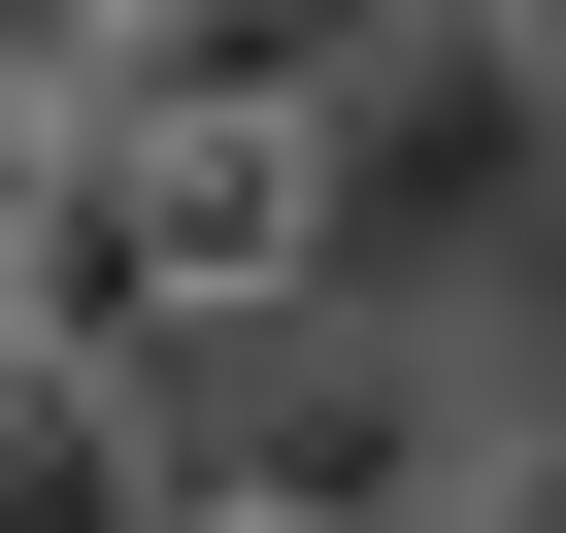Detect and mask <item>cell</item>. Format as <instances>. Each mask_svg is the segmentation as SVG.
<instances>
[{
    "label": "cell",
    "instance_id": "1",
    "mask_svg": "<svg viewBox=\"0 0 566 533\" xmlns=\"http://www.w3.org/2000/svg\"><path fill=\"white\" fill-rule=\"evenodd\" d=\"M67 134H334L400 67V0H67Z\"/></svg>",
    "mask_w": 566,
    "mask_h": 533
},
{
    "label": "cell",
    "instance_id": "2",
    "mask_svg": "<svg viewBox=\"0 0 566 533\" xmlns=\"http://www.w3.org/2000/svg\"><path fill=\"white\" fill-rule=\"evenodd\" d=\"M0 533H167V400L67 367V334H0Z\"/></svg>",
    "mask_w": 566,
    "mask_h": 533
},
{
    "label": "cell",
    "instance_id": "3",
    "mask_svg": "<svg viewBox=\"0 0 566 533\" xmlns=\"http://www.w3.org/2000/svg\"><path fill=\"white\" fill-rule=\"evenodd\" d=\"M433 533H566V433H467V500Z\"/></svg>",
    "mask_w": 566,
    "mask_h": 533
},
{
    "label": "cell",
    "instance_id": "4",
    "mask_svg": "<svg viewBox=\"0 0 566 533\" xmlns=\"http://www.w3.org/2000/svg\"><path fill=\"white\" fill-rule=\"evenodd\" d=\"M34 167H67V67H34V34H0V233H34Z\"/></svg>",
    "mask_w": 566,
    "mask_h": 533
},
{
    "label": "cell",
    "instance_id": "5",
    "mask_svg": "<svg viewBox=\"0 0 566 533\" xmlns=\"http://www.w3.org/2000/svg\"><path fill=\"white\" fill-rule=\"evenodd\" d=\"M467 34H500V67H533V101H566V0H467Z\"/></svg>",
    "mask_w": 566,
    "mask_h": 533
}]
</instances>
